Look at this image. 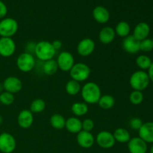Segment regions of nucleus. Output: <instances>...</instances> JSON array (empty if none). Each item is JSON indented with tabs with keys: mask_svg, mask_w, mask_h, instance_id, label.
<instances>
[{
	"mask_svg": "<svg viewBox=\"0 0 153 153\" xmlns=\"http://www.w3.org/2000/svg\"><path fill=\"white\" fill-rule=\"evenodd\" d=\"M80 93L82 100L88 105L97 104L102 97L101 88L97 83L93 82L85 83L82 87Z\"/></svg>",
	"mask_w": 153,
	"mask_h": 153,
	"instance_id": "nucleus-1",
	"label": "nucleus"
},
{
	"mask_svg": "<svg viewBox=\"0 0 153 153\" xmlns=\"http://www.w3.org/2000/svg\"><path fill=\"white\" fill-rule=\"evenodd\" d=\"M57 51L54 49L52 43L46 40H41L36 43L34 55L43 62L53 59Z\"/></svg>",
	"mask_w": 153,
	"mask_h": 153,
	"instance_id": "nucleus-2",
	"label": "nucleus"
},
{
	"mask_svg": "<svg viewBox=\"0 0 153 153\" xmlns=\"http://www.w3.org/2000/svg\"><path fill=\"white\" fill-rule=\"evenodd\" d=\"M149 82V76L143 70L135 71L131 74L129 79V85L133 91H144L148 88Z\"/></svg>",
	"mask_w": 153,
	"mask_h": 153,
	"instance_id": "nucleus-3",
	"label": "nucleus"
},
{
	"mask_svg": "<svg viewBox=\"0 0 153 153\" xmlns=\"http://www.w3.org/2000/svg\"><path fill=\"white\" fill-rule=\"evenodd\" d=\"M91 70L89 66L82 62L75 63L73 67L70 70L71 79H73L79 83L88 80L91 76Z\"/></svg>",
	"mask_w": 153,
	"mask_h": 153,
	"instance_id": "nucleus-4",
	"label": "nucleus"
},
{
	"mask_svg": "<svg viewBox=\"0 0 153 153\" xmlns=\"http://www.w3.org/2000/svg\"><path fill=\"white\" fill-rule=\"evenodd\" d=\"M17 21L11 17H4L0 20V37H13L17 33Z\"/></svg>",
	"mask_w": 153,
	"mask_h": 153,
	"instance_id": "nucleus-5",
	"label": "nucleus"
},
{
	"mask_svg": "<svg viewBox=\"0 0 153 153\" xmlns=\"http://www.w3.org/2000/svg\"><path fill=\"white\" fill-rule=\"evenodd\" d=\"M16 64L19 71L22 73H29L34 70L36 66L34 55L25 52L21 53L16 58Z\"/></svg>",
	"mask_w": 153,
	"mask_h": 153,
	"instance_id": "nucleus-6",
	"label": "nucleus"
},
{
	"mask_svg": "<svg viewBox=\"0 0 153 153\" xmlns=\"http://www.w3.org/2000/svg\"><path fill=\"white\" fill-rule=\"evenodd\" d=\"M16 140L13 135L8 132L0 134V152L12 153L16 149Z\"/></svg>",
	"mask_w": 153,
	"mask_h": 153,
	"instance_id": "nucleus-7",
	"label": "nucleus"
},
{
	"mask_svg": "<svg viewBox=\"0 0 153 153\" xmlns=\"http://www.w3.org/2000/svg\"><path fill=\"white\" fill-rule=\"evenodd\" d=\"M56 62L58 69L63 72H70L75 64V59L72 53L67 51H63L59 53Z\"/></svg>",
	"mask_w": 153,
	"mask_h": 153,
	"instance_id": "nucleus-8",
	"label": "nucleus"
},
{
	"mask_svg": "<svg viewBox=\"0 0 153 153\" xmlns=\"http://www.w3.org/2000/svg\"><path fill=\"white\" fill-rule=\"evenodd\" d=\"M96 143L102 149H111L116 143L113 133L109 131H101L97 134L95 138Z\"/></svg>",
	"mask_w": 153,
	"mask_h": 153,
	"instance_id": "nucleus-9",
	"label": "nucleus"
},
{
	"mask_svg": "<svg viewBox=\"0 0 153 153\" xmlns=\"http://www.w3.org/2000/svg\"><path fill=\"white\" fill-rule=\"evenodd\" d=\"M16 45L12 37H0V55L9 58L14 55Z\"/></svg>",
	"mask_w": 153,
	"mask_h": 153,
	"instance_id": "nucleus-10",
	"label": "nucleus"
},
{
	"mask_svg": "<svg viewBox=\"0 0 153 153\" xmlns=\"http://www.w3.org/2000/svg\"><path fill=\"white\" fill-rule=\"evenodd\" d=\"M95 42L91 38H84L79 42L76 47L78 54L82 57L91 55L95 50Z\"/></svg>",
	"mask_w": 153,
	"mask_h": 153,
	"instance_id": "nucleus-11",
	"label": "nucleus"
},
{
	"mask_svg": "<svg viewBox=\"0 0 153 153\" xmlns=\"http://www.w3.org/2000/svg\"><path fill=\"white\" fill-rule=\"evenodd\" d=\"M4 91L10 94H17L22 89V82L16 76H8L2 82Z\"/></svg>",
	"mask_w": 153,
	"mask_h": 153,
	"instance_id": "nucleus-12",
	"label": "nucleus"
},
{
	"mask_svg": "<svg viewBox=\"0 0 153 153\" xmlns=\"http://www.w3.org/2000/svg\"><path fill=\"white\" fill-rule=\"evenodd\" d=\"M76 141L79 146L84 149H89L94 146L95 143V137L91 132L86 131H82L78 133L76 136Z\"/></svg>",
	"mask_w": 153,
	"mask_h": 153,
	"instance_id": "nucleus-13",
	"label": "nucleus"
},
{
	"mask_svg": "<svg viewBox=\"0 0 153 153\" xmlns=\"http://www.w3.org/2000/svg\"><path fill=\"white\" fill-rule=\"evenodd\" d=\"M127 143L129 153H146L147 152V143L140 137L131 138Z\"/></svg>",
	"mask_w": 153,
	"mask_h": 153,
	"instance_id": "nucleus-14",
	"label": "nucleus"
},
{
	"mask_svg": "<svg viewBox=\"0 0 153 153\" xmlns=\"http://www.w3.org/2000/svg\"><path fill=\"white\" fill-rule=\"evenodd\" d=\"M34 123V114L28 109H24L19 113L17 117V123L20 128H29Z\"/></svg>",
	"mask_w": 153,
	"mask_h": 153,
	"instance_id": "nucleus-15",
	"label": "nucleus"
},
{
	"mask_svg": "<svg viewBox=\"0 0 153 153\" xmlns=\"http://www.w3.org/2000/svg\"><path fill=\"white\" fill-rule=\"evenodd\" d=\"M140 43L139 40L134 38L132 35L123 38L122 42V47L125 52L128 54H135L140 51Z\"/></svg>",
	"mask_w": 153,
	"mask_h": 153,
	"instance_id": "nucleus-16",
	"label": "nucleus"
},
{
	"mask_svg": "<svg viewBox=\"0 0 153 153\" xmlns=\"http://www.w3.org/2000/svg\"><path fill=\"white\" fill-rule=\"evenodd\" d=\"M149 33H150V27L146 22H139L134 28L132 36L139 41L148 38Z\"/></svg>",
	"mask_w": 153,
	"mask_h": 153,
	"instance_id": "nucleus-17",
	"label": "nucleus"
},
{
	"mask_svg": "<svg viewBox=\"0 0 153 153\" xmlns=\"http://www.w3.org/2000/svg\"><path fill=\"white\" fill-rule=\"evenodd\" d=\"M139 137L146 143H153V122L145 123L138 130Z\"/></svg>",
	"mask_w": 153,
	"mask_h": 153,
	"instance_id": "nucleus-18",
	"label": "nucleus"
},
{
	"mask_svg": "<svg viewBox=\"0 0 153 153\" xmlns=\"http://www.w3.org/2000/svg\"><path fill=\"white\" fill-rule=\"evenodd\" d=\"M116 37L114 28L111 26H105L100 30L99 33V40L102 44L108 45L111 43Z\"/></svg>",
	"mask_w": 153,
	"mask_h": 153,
	"instance_id": "nucleus-19",
	"label": "nucleus"
},
{
	"mask_svg": "<svg viewBox=\"0 0 153 153\" xmlns=\"http://www.w3.org/2000/svg\"><path fill=\"white\" fill-rule=\"evenodd\" d=\"M93 17L98 23L105 24L110 19V13L103 6H97L93 10Z\"/></svg>",
	"mask_w": 153,
	"mask_h": 153,
	"instance_id": "nucleus-20",
	"label": "nucleus"
},
{
	"mask_svg": "<svg viewBox=\"0 0 153 153\" xmlns=\"http://www.w3.org/2000/svg\"><path fill=\"white\" fill-rule=\"evenodd\" d=\"M65 128L72 134H78L82 130V121L77 117H70L66 119Z\"/></svg>",
	"mask_w": 153,
	"mask_h": 153,
	"instance_id": "nucleus-21",
	"label": "nucleus"
},
{
	"mask_svg": "<svg viewBox=\"0 0 153 153\" xmlns=\"http://www.w3.org/2000/svg\"><path fill=\"white\" fill-rule=\"evenodd\" d=\"M71 111L75 117H82L86 115L89 111V107L85 102H77L72 105Z\"/></svg>",
	"mask_w": 153,
	"mask_h": 153,
	"instance_id": "nucleus-22",
	"label": "nucleus"
},
{
	"mask_svg": "<svg viewBox=\"0 0 153 153\" xmlns=\"http://www.w3.org/2000/svg\"><path fill=\"white\" fill-rule=\"evenodd\" d=\"M113 134L116 142L120 143H128L130 139L131 138L129 131L124 128H116L114 131Z\"/></svg>",
	"mask_w": 153,
	"mask_h": 153,
	"instance_id": "nucleus-23",
	"label": "nucleus"
},
{
	"mask_svg": "<svg viewBox=\"0 0 153 153\" xmlns=\"http://www.w3.org/2000/svg\"><path fill=\"white\" fill-rule=\"evenodd\" d=\"M114 31L116 33V35L123 37V38H125V37L130 35L131 26L128 24V22H126V21H121L117 24Z\"/></svg>",
	"mask_w": 153,
	"mask_h": 153,
	"instance_id": "nucleus-24",
	"label": "nucleus"
},
{
	"mask_svg": "<svg viewBox=\"0 0 153 153\" xmlns=\"http://www.w3.org/2000/svg\"><path fill=\"white\" fill-rule=\"evenodd\" d=\"M49 123H50V125L52 128L58 130L63 129L64 128H65L66 119L61 114H55L50 117Z\"/></svg>",
	"mask_w": 153,
	"mask_h": 153,
	"instance_id": "nucleus-25",
	"label": "nucleus"
},
{
	"mask_svg": "<svg viewBox=\"0 0 153 153\" xmlns=\"http://www.w3.org/2000/svg\"><path fill=\"white\" fill-rule=\"evenodd\" d=\"M97 104L101 108L104 110H109L114 106L115 100L111 95L105 94V95H102Z\"/></svg>",
	"mask_w": 153,
	"mask_h": 153,
	"instance_id": "nucleus-26",
	"label": "nucleus"
},
{
	"mask_svg": "<svg viewBox=\"0 0 153 153\" xmlns=\"http://www.w3.org/2000/svg\"><path fill=\"white\" fill-rule=\"evenodd\" d=\"M42 69H43V73H45L47 76H52V75L55 74L59 70L56 60L54 59L49 60V61L43 62Z\"/></svg>",
	"mask_w": 153,
	"mask_h": 153,
	"instance_id": "nucleus-27",
	"label": "nucleus"
},
{
	"mask_svg": "<svg viewBox=\"0 0 153 153\" xmlns=\"http://www.w3.org/2000/svg\"><path fill=\"white\" fill-rule=\"evenodd\" d=\"M82 86L79 82L70 79L67 82L65 85V91L68 95L70 96H76L81 92Z\"/></svg>",
	"mask_w": 153,
	"mask_h": 153,
	"instance_id": "nucleus-28",
	"label": "nucleus"
},
{
	"mask_svg": "<svg viewBox=\"0 0 153 153\" xmlns=\"http://www.w3.org/2000/svg\"><path fill=\"white\" fill-rule=\"evenodd\" d=\"M46 108V102L42 99H35L31 102L29 110L33 114H39L43 112Z\"/></svg>",
	"mask_w": 153,
	"mask_h": 153,
	"instance_id": "nucleus-29",
	"label": "nucleus"
},
{
	"mask_svg": "<svg viewBox=\"0 0 153 153\" xmlns=\"http://www.w3.org/2000/svg\"><path fill=\"white\" fill-rule=\"evenodd\" d=\"M152 62L151 58L146 55H140L136 58V64L141 70H148Z\"/></svg>",
	"mask_w": 153,
	"mask_h": 153,
	"instance_id": "nucleus-30",
	"label": "nucleus"
},
{
	"mask_svg": "<svg viewBox=\"0 0 153 153\" xmlns=\"http://www.w3.org/2000/svg\"><path fill=\"white\" fill-rule=\"evenodd\" d=\"M15 100L14 95L13 94L4 91L0 94V103L3 105L8 106L13 103Z\"/></svg>",
	"mask_w": 153,
	"mask_h": 153,
	"instance_id": "nucleus-31",
	"label": "nucleus"
},
{
	"mask_svg": "<svg viewBox=\"0 0 153 153\" xmlns=\"http://www.w3.org/2000/svg\"><path fill=\"white\" fill-rule=\"evenodd\" d=\"M129 101L131 104L135 105L141 104L143 101V94L142 91H133L129 95Z\"/></svg>",
	"mask_w": 153,
	"mask_h": 153,
	"instance_id": "nucleus-32",
	"label": "nucleus"
},
{
	"mask_svg": "<svg viewBox=\"0 0 153 153\" xmlns=\"http://www.w3.org/2000/svg\"><path fill=\"white\" fill-rule=\"evenodd\" d=\"M153 49V43L152 39L146 38L140 43V50L143 52H150Z\"/></svg>",
	"mask_w": 153,
	"mask_h": 153,
	"instance_id": "nucleus-33",
	"label": "nucleus"
},
{
	"mask_svg": "<svg viewBox=\"0 0 153 153\" xmlns=\"http://www.w3.org/2000/svg\"><path fill=\"white\" fill-rule=\"evenodd\" d=\"M94 126H95V123L92 119L87 118L82 121V130L83 131L91 132V131L94 128Z\"/></svg>",
	"mask_w": 153,
	"mask_h": 153,
	"instance_id": "nucleus-34",
	"label": "nucleus"
},
{
	"mask_svg": "<svg viewBox=\"0 0 153 153\" xmlns=\"http://www.w3.org/2000/svg\"><path fill=\"white\" fill-rule=\"evenodd\" d=\"M143 124V121L139 117H133L129 121V126L132 129L137 130L138 131Z\"/></svg>",
	"mask_w": 153,
	"mask_h": 153,
	"instance_id": "nucleus-35",
	"label": "nucleus"
},
{
	"mask_svg": "<svg viewBox=\"0 0 153 153\" xmlns=\"http://www.w3.org/2000/svg\"><path fill=\"white\" fill-rule=\"evenodd\" d=\"M36 47V43L33 41H30L26 43L25 45V52L31 54V55H34V51H35Z\"/></svg>",
	"mask_w": 153,
	"mask_h": 153,
	"instance_id": "nucleus-36",
	"label": "nucleus"
},
{
	"mask_svg": "<svg viewBox=\"0 0 153 153\" xmlns=\"http://www.w3.org/2000/svg\"><path fill=\"white\" fill-rule=\"evenodd\" d=\"M7 13V7L3 1L0 0V19L5 17Z\"/></svg>",
	"mask_w": 153,
	"mask_h": 153,
	"instance_id": "nucleus-37",
	"label": "nucleus"
},
{
	"mask_svg": "<svg viewBox=\"0 0 153 153\" xmlns=\"http://www.w3.org/2000/svg\"><path fill=\"white\" fill-rule=\"evenodd\" d=\"M52 46H53L54 49H55L56 51L59 50V49H61V47H62V42L59 40H54V41L52 43Z\"/></svg>",
	"mask_w": 153,
	"mask_h": 153,
	"instance_id": "nucleus-38",
	"label": "nucleus"
},
{
	"mask_svg": "<svg viewBox=\"0 0 153 153\" xmlns=\"http://www.w3.org/2000/svg\"><path fill=\"white\" fill-rule=\"evenodd\" d=\"M147 74L148 76H149V80H150L152 82H153V61L152 62L151 66L149 67V68L148 69Z\"/></svg>",
	"mask_w": 153,
	"mask_h": 153,
	"instance_id": "nucleus-39",
	"label": "nucleus"
},
{
	"mask_svg": "<svg viewBox=\"0 0 153 153\" xmlns=\"http://www.w3.org/2000/svg\"><path fill=\"white\" fill-rule=\"evenodd\" d=\"M4 87H3L2 83H1V82H0V94H1L2 92H4Z\"/></svg>",
	"mask_w": 153,
	"mask_h": 153,
	"instance_id": "nucleus-40",
	"label": "nucleus"
},
{
	"mask_svg": "<svg viewBox=\"0 0 153 153\" xmlns=\"http://www.w3.org/2000/svg\"><path fill=\"white\" fill-rule=\"evenodd\" d=\"M3 122H4V120H3V117L1 116V115H0V126L2 125Z\"/></svg>",
	"mask_w": 153,
	"mask_h": 153,
	"instance_id": "nucleus-41",
	"label": "nucleus"
},
{
	"mask_svg": "<svg viewBox=\"0 0 153 153\" xmlns=\"http://www.w3.org/2000/svg\"><path fill=\"white\" fill-rule=\"evenodd\" d=\"M149 153H153V145L152 146V147H151L150 151H149Z\"/></svg>",
	"mask_w": 153,
	"mask_h": 153,
	"instance_id": "nucleus-42",
	"label": "nucleus"
},
{
	"mask_svg": "<svg viewBox=\"0 0 153 153\" xmlns=\"http://www.w3.org/2000/svg\"><path fill=\"white\" fill-rule=\"evenodd\" d=\"M152 43H153V38L152 39Z\"/></svg>",
	"mask_w": 153,
	"mask_h": 153,
	"instance_id": "nucleus-43",
	"label": "nucleus"
},
{
	"mask_svg": "<svg viewBox=\"0 0 153 153\" xmlns=\"http://www.w3.org/2000/svg\"><path fill=\"white\" fill-rule=\"evenodd\" d=\"M0 105H1V103H0Z\"/></svg>",
	"mask_w": 153,
	"mask_h": 153,
	"instance_id": "nucleus-44",
	"label": "nucleus"
}]
</instances>
